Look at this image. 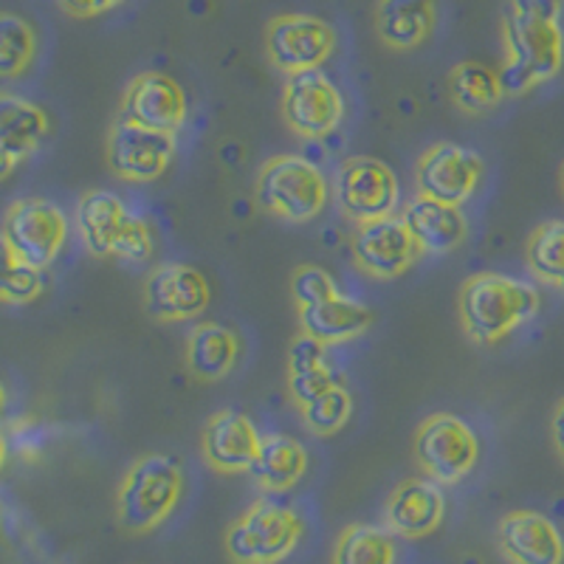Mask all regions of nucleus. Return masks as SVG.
Returning <instances> with one entry per match:
<instances>
[{"label": "nucleus", "instance_id": "obj_1", "mask_svg": "<svg viewBox=\"0 0 564 564\" xmlns=\"http://www.w3.org/2000/svg\"><path fill=\"white\" fill-rule=\"evenodd\" d=\"M506 97H525L564 68L562 0H506L502 9Z\"/></svg>", "mask_w": 564, "mask_h": 564}, {"label": "nucleus", "instance_id": "obj_2", "mask_svg": "<svg viewBox=\"0 0 564 564\" xmlns=\"http://www.w3.org/2000/svg\"><path fill=\"white\" fill-rule=\"evenodd\" d=\"M542 308V296L531 282L500 271H480L460 285L457 316L475 345H497L517 327L528 325Z\"/></svg>", "mask_w": 564, "mask_h": 564}, {"label": "nucleus", "instance_id": "obj_3", "mask_svg": "<svg viewBox=\"0 0 564 564\" xmlns=\"http://www.w3.org/2000/svg\"><path fill=\"white\" fill-rule=\"evenodd\" d=\"M184 497V468L173 455L135 457L116 488V525L128 536H144L173 517Z\"/></svg>", "mask_w": 564, "mask_h": 564}, {"label": "nucleus", "instance_id": "obj_4", "mask_svg": "<svg viewBox=\"0 0 564 564\" xmlns=\"http://www.w3.org/2000/svg\"><path fill=\"white\" fill-rule=\"evenodd\" d=\"M330 198L325 173L305 155H274L257 170V206L285 224H311L319 218Z\"/></svg>", "mask_w": 564, "mask_h": 564}, {"label": "nucleus", "instance_id": "obj_5", "mask_svg": "<svg viewBox=\"0 0 564 564\" xmlns=\"http://www.w3.org/2000/svg\"><path fill=\"white\" fill-rule=\"evenodd\" d=\"M305 525L300 513L274 500H257L224 533L231 564H280L296 551Z\"/></svg>", "mask_w": 564, "mask_h": 564}, {"label": "nucleus", "instance_id": "obj_6", "mask_svg": "<svg viewBox=\"0 0 564 564\" xmlns=\"http://www.w3.org/2000/svg\"><path fill=\"white\" fill-rule=\"evenodd\" d=\"M412 457L423 477L435 480L437 486H457L475 471L480 460V441L463 417L435 412L417 423Z\"/></svg>", "mask_w": 564, "mask_h": 564}, {"label": "nucleus", "instance_id": "obj_7", "mask_svg": "<svg viewBox=\"0 0 564 564\" xmlns=\"http://www.w3.org/2000/svg\"><path fill=\"white\" fill-rule=\"evenodd\" d=\"M339 34L316 14H276L265 26V57L285 77L319 70L334 57Z\"/></svg>", "mask_w": 564, "mask_h": 564}, {"label": "nucleus", "instance_id": "obj_8", "mask_svg": "<svg viewBox=\"0 0 564 564\" xmlns=\"http://www.w3.org/2000/svg\"><path fill=\"white\" fill-rule=\"evenodd\" d=\"M0 235L23 263L45 271L68 240V218L52 200L20 198L3 215Z\"/></svg>", "mask_w": 564, "mask_h": 564}, {"label": "nucleus", "instance_id": "obj_9", "mask_svg": "<svg viewBox=\"0 0 564 564\" xmlns=\"http://www.w3.org/2000/svg\"><path fill=\"white\" fill-rule=\"evenodd\" d=\"M334 198L339 212L352 224L395 215L401 204V184L387 161L372 155H352L336 173Z\"/></svg>", "mask_w": 564, "mask_h": 564}, {"label": "nucleus", "instance_id": "obj_10", "mask_svg": "<svg viewBox=\"0 0 564 564\" xmlns=\"http://www.w3.org/2000/svg\"><path fill=\"white\" fill-rule=\"evenodd\" d=\"M280 113L291 133L319 141L336 133L345 122V97L322 70H305L282 85Z\"/></svg>", "mask_w": 564, "mask_h": 564}, {"label": "nucleus", "instance_id": "obj_11", "mask_svg": "<svg viewBox=\"0 0 564 564\" xmlns=\"http://www.w3.org/2000/svg\"><path fill=\"white\" fill-rule=\"evenodd\" d=\"M110 173L128 184H150L167 173L175 155V135L116 119L105 141Z\"/></svg>", "mask_w": 564, "mask_h": 564}, {"label": "nucleus", "instance_id": "obj_12", "mask_svg": "<svg viewBox=\"0 0 564 564\" xmlns=\"http://www.w3.org/2000/svg\"><path fill=\"white\" fill-rule=\"evenodd\" d=\"M482 173H486V164L475 150L455 141H437L417 155L415 193L423 198L463 206L477 193Z\"/></svg>", "mask_w": 564, "mask_h": 564}, {"label": "nucleus", "instance_id": "obj_13", "mask_svg": "<svg viewBox=\"0 0 564 564\" xmlns=\"http://www.w3.org/2000/svg\"><path fill=\"white\" fill-rule=\"evenodd\" d=\"M352 263L372 280H395L415 265L417 243L412 240L401 215L356 224L350 238Z\"/></svg>", "mask_w": 564, "mask_h": 564}, {"label": "nucleus", "instance_id": "obj_14", "mask_svg": "<svg viewBox=\"0 0 564 564\" xmlns=\"http://www.w3.org/2000/svg\"><path fill=\"white\" fill-rule=\"evenodd\" d=\"M141 300L155 322L175 325V322L198 319L209 308L212 289L209 280L193 265L161 263L144 280Z\"/></svg>", "mask_w": 564, "mask_h": 564}, {"label": "nucleus", "instance_id": "obj_15", "mask_svg": "<svg viewBox=\"0 0 564 564\" xmlns=\"http://www.w3.org/2000/svg\"><path fill=\"white\" fill-rule=\"evenodd\" d=\"M186 113L189 110H186L184 88L161 70L135 74L119 105V116L128 122L173 135L186 124Z\"/></svg>", "mask_w": 564, "mask_h": 564}, {"label": "nucleus", "instance_id": "obj_16", "mask_svg": "<svg viewBox=\"0 0 564 564\" xmlns=\"http://www.w3.org/2000/svg\"><path fill=\"white\" fill-rule=\"evenodd\" d=\"M260 430L246 412L218 410L209 415L200 432V455L218 475H249L251 463L260 452Z\"/></svg>", "mask_w": 564, "mask_h": 564}, {"label": "nucleus", "instance_id": "obj_17", "mask_svg": "<svg viewBox=\"0 0 564 564\" xmlns=\"http://www.w3.org/2000/svg\"><path fill=\"white\" fill-rule=\"evenodd\" d=\"M446 497L430 477H406L390 491L384 502V528L392 536L426 539L443 525Z\"/></svg>", "mask_w": 564, "mask_h": 564}, {"label": "nucleus", "instance_id": "obj_18", "mask_svg": "<svg viewBox=\"0 0 564 564\" xmlns=\"http://www.w3.org/2000/svg\"><path fill=\"white\" fill-rule=\"evenodd\" d=\"M497 551L508 564H564V536L539 511H508L497 522Z\"/></svg>", "mask_w": 564, "mask_h": 564}, {"label": "nucleus", "instance_id": "obj_19", "mask_svg": "<svg viewBox=\"0 0 564 564\" xmlns=\"http://www.w3.org/2000/svg\"><path fill=\"white\" fill-rule=\"evenodd\" d=\"M52 133V122L40 105L0 90V181H7L26 159H32Z\"/></svg>", "mask_w": 564, "mask_h": 564}, {"label": "nucleus", "instance_id": "obj_20", "mask_svg": "<svg viewBox=\"0 0 564 564\" xmlns=\"http://www.w3.org/2000/svg\"><path fill=\"white\" fill-rule=\"evenodd\" d=\"M421 254H449L466 240L468 220L460 206L415 195L401 212Z\"/></svg>", "mask_w": 564, "mask_h": 564}, {"label": "nucleus", "instance_id": "obj_21", "mask_svg": "<svg viewBox=\"0 0 564 564\" xmlns=\"http://www.w3.org/2000/svg\"><path fill=\"white\" fill-rule=\"evenodd\" d=\"M372 26L390 52H415L437 29V0H376Z\"/></svg>", "mask_w": 564, "mask_h": 564}, {"label": "nucleus", "instance_id": "obj_22", "mask_svg": "<svg viewBox=\"0 0 564 564\" xmlns=\"http://www.w3.org/2000/svg\"><path fill=\"white\" fill-rule=\"evenodd\" d=\"M296 319H300L302 336H311V339L330 347L345 345V341L367 334L372 325V311L367 308L365 302L339 294L316 302V305L296 308Z\"/></svg>", "mask_w": 564, "mask_h": 564}, {"label": "nucleus", "instance_id": "obj_23", "mask_svg": "<svg viewBox=\"0 0 564 564\" xmlns=\"http://www.w3.org/2000/svg\"><path fill=\"white\" fill-rule=\"evenodd\" d=\"M240 359V339L231 327L220 322H198L186 334L184 361L195 381L215 384L231 376Z\"/></svg>", "mask_w": 564, "mask_h": 564}, {"label": "nucleus", "instance_id": "obj_24", "mask_svg": "<svg viewBox=\"0 0 564 564\" xmlns=\"http://www.w3.org/2000/svg\"><path fill=\"white\" fill-rule=\"evenodd\" d=\"M130 218V209L119 195L108 189H90L77 200L74 224L77 235L88 254L94 257H113V246L122 235L124 224Z\"/></svg>", "mask_w": 564, "mask_h": 564}, {"label": "nucleus", "instance_id": "obj_25", "mask_svg": "<svg viewBox=\"0 0 564 564\" xmlns=\"http://www.w3.org/2000/svg\"><path fill=\"white\" fill-rule=\"evenodd\" d=\"M308 471V452L296 437L269 432L260 441L249 475L263 494H285Z\"/></svg>", "mask_w": 564, "mask_h": 564}, {"label": "nucleus", "instance_id": "obj_26", "mask_svg": "<svg viewBox=\"0 0 564 564\" xmlns=\"http://www.w3.org/2000/svg\"><path fill=\"white\" fill-rule=\"evenodd\" d=\"M345 384L339 372L327 365V345L296 336L289 347V392L294 406L308 404L314 398L325 395L327 390Z\"/></svg>", "mask_w": 564, "mask_h": 564}, {"label": "nucleus", "instance_id": "obj_27", "mask_svg": "<svg viewBox=\"0 0 564 564\" xmlns=\"http://www.w3.org/2000/svg\"><path fill=\"white\" fill-rule=\"evenodd\" d=\"M449 97L466 116H482L506 99L500 70L488 68L477 59H463L449 70Z\"/></svg>", "mask_w": 564, "mask_h": 564}, {"label": "nucleus", "instance_id": "obj_28", "mask_svg": "<svg viewBox=\"0 0 564 564\" xmlns=\"http://www.w3.org/2000/svg\"><path fill=\"white\" fill-rule=\"evenodd\" d=\"M330 564H395V539L387 528L352 522L336 539Z\"/></svg>", "mask_w": 564, "mask_h": 564}, {"label": "nucleus", "instance_id": "obj_29", "mask_svg": "<svg viewBox=\"0 0 564 564\" xmlns=\"http://www.w3.org/2000/svg\"><path fill=\"white\" fill-rule=\"evenodd\" d=\"M525 263L531 274L556 289L564 282V220H547L531 231L525 243Z\"/></svg>", "mask_w": 564, "mask_h": 564}, {"label": "nucleus", "instance_id": "obj_30", "mask_svg": "<svg viewBox=\"0 0 564 564\" xmlns=\"http://www.w3.org/2000/svg\"><path fill=\"white\" fill-rule=\"evenodd\" d=\"M37 57V34L20 14L0 12V79H18Z\"/></svg>", "mask_w": 564, "mask_h": 564}, {"label": "nucleus", "instance_id": "obj_31", "mask_svg": "<svg viewBox=\"0 0 564 564\" xmlns=\"http://www.w3.org/2000/svg\"><path fill=\"white\" fill-rule=\"evenodd\" d=\"M45 289L43 271L32 269L20 260L0 235V302L3 305H29Z\"/></svg>", "mask_w": 564, "mask_h": 564}, {"label": "nucleus", "instance_id": "obj_32", "mask_svg": "<svg viewBox=\"0 0 564 564\" xmlns=\"http://www.w3.org/2000/svg\"><path fill=\"white\" fill-rule=\"evenodd\" d=\"M305 430L316 437H334L347 426L352 415V395L345 384L327 390L325 395L314 398L308 404L296 406Z\"/></svg>", "mask_w": 564, "mask_h": 564}, {"label": "nucleus", "instance_id": "obj_33", "mask_svg": "<svg viewBox=\"0 0 564 564\" xmlns=\"http://www.w3.org/2000/svg\"><path fill=\"white\" fill-rule=\"evenodd\" d=\"M339 285L325 269L319 265H300L291 274V296H294L296 308H305V305H316L322 300H330V296H339Z\"/></svg>", "mask_w": 564, "mask_h": 564}, {"label": "nucleus", "instance_id": "obj_34", "mask_svg": "<svg viewBox=\"0 0 564 564\" xmlns=\"http://www.w3.org/2000/svg\"><path fill=\"white\" fill-rule=\"evenodd\" d=\"M113 257L128 265L148 263L150 257H153V231H150L148 220L130 212L128 224H124L122 235H119L113 246Z\"/></svg>", "mask_w": 564, "mask_h": 564}, {"label": "nucleus", "instance_id": "obj_35", "mask_svg": "<svg viewBox=\"0 0 564 564\" xmlns=\"http://www.w3.org/2000/svg\"><path fill=\"white\" fill-rule=\"evenodd\" d=\"M57 3L65 14H70V18L90 20V18H102V14L124 7L128 0H57Z\"/></svg>", "mask_w": 564, "mask_h": 564}, {"label": "nucleus", "instance_id": "obj_36", "mask_svg": "<svg viewBox=\"0 0 564 564\" xmlns=\"http://www.w3.org/2000/svg\"><path fill=\"white\" fill-rule=\"evenodd\" d=\"M551 441H553V449H556L558 460L564 463V398L556 404L551 415Z\"/></svg>", "mask_w": 564, "mask_h": 564}, {"label": "nucleus", "instance_id": "obj_37", "mask_svg": "<svg viewBox=\"0 0 564 564\" xmlns=\"http://www.w3.org/2000/svg\"><path fill=\"white\" fill-rule=\"evenodd\" d=\"M7 455H9V437L3 435V430H0V468H3V463H7Z\"/></svg>", "mask_w": 564, "mask_h": 564}, {"label": "nucleus", "instance_id": "obj_38", "mask_svg": "<svg viewBox=\"0 0 564 564\" xmlns=\"http://www.w3.org/2000/svg\"><path fill=\"white\" fill-rule=\"evenodd\" d=\"M3 412H7V387L0 384V417H3Z\"/></svg>", "mask_w": 564, "mask_h": 564}, {"label": "nucleus", "instance_id": "obj_39", "mask_svg": "<svg viewBox=\"0 0 564 564\" xmlns=\"http://www.w3.org/2000/svg\"><path fill=\"white\" fill-rule=\"evenodd\" d=\"M558 189H562V195H564V164H562V170H558Z\"/></svg>", "mask_w": 564, "mask_h": 564}, {"label": "nucleus", "instance_id": "obj_40", "mask_svg": "<svg viewBox=\"0 0 564 564\" xmlns=\"http://www.w3.org/2000/svg\"><path fill=\"white\" fill-rule=\"evenodd\" d=\"M556 291H558V294H564V282H558V285H556Z\"/></svg>", "mask_w": 564, "mask_h": 564}]
</instances>
